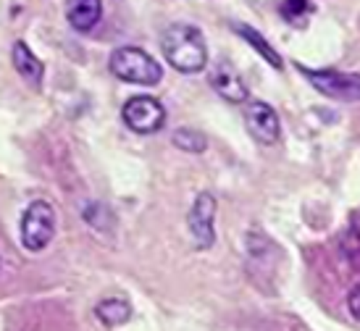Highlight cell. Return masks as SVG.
<instances>
[{
  "label": "cell",
  "instance_id": "obj_2",
  "mask_svg": "<svg viewBox=\"0 0 360 331\" xmlns=\"http://www.w3.org/2000/svg\"><path fill=\"white\" fill-rule=\"evenodd\" d=\"M108 69L113 77H119L121 82H129V84H142V87H153L163 79V69L160 63L153 58L150 53H145L142 48H116L110 53Z\"/></svg>",
  "mask_w": 360,
  "mask_h": 331
},
{
  "label": "cell",
  "instance_id": "obj_9",
  "mask_svg": "<svg viewBox=\"0 0 360 331\" xmlns=\"http://www.w3.org/2000/svg\"><path fill=\"white\" fill-rule=\"evenodd\" d=\"M103 16V0H69L66 19L77 32H90L98 27Z\"/></svg>",
  "mask_w": 360,
  "mask_h": 331
},
{
  "label": "cell",
  "instance_id": "obj_3",
  "mask_svg": "<svg viewBox=\"0 0 360 331\" xmlns=\"http://www.w3.org/2000/svg\"><path fill=\"white\" fill-rule=\"evenodd\" d=\"M56 237V211L48 200H32L21 216V245L30 252H42Z\"/></svg>",
  "mask_w": 360,
  "mask_h": 331
},
{
  "label": "cell",
  "instance_id": "obj_1",
  "mask_svg": "<svg viewBox=\"0 0 360 331\" xmlns=\"http://www.w3.org/2000/svg\"><path fill=\"white\" fill-rule=\"evenodd\" d=\"M160 51L181 74H198L208 66V45L195 24H171L160 37Z\"/></svg>",
  "mask_w": 360,
  "mask_h": 331
},
{
  "label": "cell",
  "instance_id": "obj_5",
  "mask_svg": "<svg viewBox=\"0 0 360 331\" xmlns=\"http://www.w3.org/2000/svg\"><path fill=\"white\" fill-rule=\"evenodd\" d=\"M121 119L137 134H153V131H158L166 124V110L150 95H134V98L124 103Z\"/></svg>",
  "mask_w": 360,
  "mask_h": 331
},
{
  "label": "cell",
  "instance_id": "obj_8",
  "mask_svg": "<svg viewBox=\"0 0 360 331\" xmlns=\"http://www.w3.org/2000/svg\"><path fill=\"white\" fill-rule=\"evenodd\" d=\"M210 87L229 103H245L248 95H250V92H248V84L242 82V77L234 71L231 63H226V60H219V63L210 69Z\"/></svg>",
  "mask_w": 360,
  "mask_h": 331
},
{
  "label": "cell",
  "instance_id": "obj_4",
  "mask_svg": "<svg viewBox=\"0 0 360 331\" xmlns=\"http://www.w3.org/2000/svg\"><path fill=\"white\" fill-rule=\"evenodd\" d=\"M305 79L331 100L342 103H358L360 100V74H350V71H334V69H302Z\"/></svg>",
  "mask_w": 360,
  "mask_h": 331
},
{
  "label": "cell",
  "instance_id": "obj_13",
  "mask_svg": "<svg viewBox=\"0 0 360 331\" xmlns=\"http://www.w3.org/2000/svg\"><path fill=\"white\" fill-rule=\"evenodd\" d=\"M171 142H174V148H179V150H184V152H195V155L208 148V137H205L202 131H198V129H184V126L174 131Z\"/></svg>",
  "mask_w": 360,
  "mask_h": 331
},
{
  "label": "cell",
  "instance_id": "obj_7",
  "mask_svg": "<svg viewBox=\"0 0 360 331\" xmlns=\"http://www.w3.org/2000/svg\"><path fill=\"white\" fill-rule=\"evenodd\" d=\"M245 124H248V131H250L255 142L260 145H274L279 142L281 137V121L276 116V110L271 108L269 103L263 100H252L245 110Z\"/></svg>",
  "mask_w": 360,
  "mask_h": 331
},
{
  "label": "cell",
  "instance_id": "obj_11",
  "mask_svg": "<svg viewBox=\"0 0 360 331\" xmlns=\"http://www.w3.org/2000/svg\"><path fill=\"white\" fill-rule=\"evenodd\" d=\"M237 34L250 45L252 51L258 53L260 58L269 60L274 69L281 71V66H284V63H281V56L274 51V45H271V42H266V37H263L258 30H252V27H248V24H237Z\"/></svg>",
  "mask_w": 360,
  "mask_h": 331
},
{
  "label": "cell",
  "instance_id": "obj_6",
  "mask_svg": "<svg viewBox=\"0 0 360 331\" xmlns=\"http://www.w3.org/2000/svg\"><path fill=\"white\" fill-rule=\"evenodd\" d=\"M213 221H216V197L210 192H200L192 202L190 216H187V229H190L192 242L198 250L213 247V242H216Z\"/></svg>",
  "mask_w": 360,
  "mask_h": 331
},
{
  "label": "cell",
  "instance_id": "obj_14",
  "mask_svg": "<svg viewBox=\"0 0 360 331\" xmlns=\"http://www.w3.org/2000/svg\"><path fill=\"white\" fill-rule=\"evenodd\" d=\"M279 11H281V19L284 21L302 27L305 19L310 16V11H313V6H310V0H281Z\"/></svg>",
  "mask_w": 360,
  "mask_h": 331
},
{
  "label": "cell",
  "instance_id": "obj_10",
  "mask_svg": "<svg viewBox=\"0 0 360 331\" xmlns=\"http://www.w3.org/2000/svg\"><path fill=\"white\" fill-rule=\"evenodd\" d=\"M11 58H13V66L19 71V77L24 82H30L32 87H40L42 84V77H45V66H42V60L30 51V45L27 42H13V53H11Z\"/></svg>",
  "mask_w": 360,
  "mask_h": 331
},
{
  "label": "cell",
  "instance_id": "obj_15",
  "mask_svg": "<svg viewBox=\"0 0 360 331\" xmlns=\"http://www.w3.org/2000/svg\"><path fill=\"white\" fill-rule=\"evenodd\" d=\"M347 308H350V316L355 321H360V284H355L347 294Z\"/></svg>",
  "mask_w": 360,
  "mask_h": 331
},
{
  "label": "cell",
  "instance_id": "obj_12",
  "mask_svg": "<svg viewBox=\"0 0 360 331\" xmlns=\"http://www.w3.org/2000/svg\"><path fill=\"white\" fill-rule=\"evenodd\" d=\"M95 316L98 321L105 323V326H121L131 318V305L121 297H105L95 305Z\"/></svg>",
  "mask_w": 360,
  "mask_h": 331
}]
</instances>
